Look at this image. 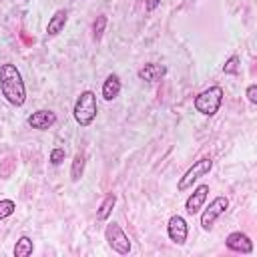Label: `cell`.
<instances>
[{
	"label": "cell",
	"mask_w": 257,
	"mask_h": 257,
	"mask_svg": "<svg viewBox=\"0 0 257 257\" xmlns=\"http://www.w3.org/2000/svg\"><path fill=\"white\" fill-rule=\"evenodd\" d=\"M0 92L12 106H22L26 102V86L22 74L12 62L0 64Z\"/></svg>",
	"instance_id": "obj_1"
},
{
	"label": "cell",
	"mask_w": 257,
	"mask_h": 257,
	"mask_svg": "<svg viewBox=\"0 0 257 257\" xmlns=\"http://www.w3.org/2000/svg\"><path fill=\"white\" fill-rule=\"evenodd\" d=\"M98 114V104H96V94L92 90H84L80 92V96L76 98L74 102V108H72V116L76 120V124H80L82 128L90 126L94 122Z\"/></svg>",
	"instance_id": "obj_2"
},
{
	"label": "cell",
	"mask_w": 257,
	"mask_h": 257,
	"mask_svg": "<svg viewBox=\"0 0 257 257\" xmlns=\"http://www.w3.org/2000/svg\"><path fill=\"white\" fill-rule=\"evenodd\" d=\"M195 110L201 112L203 116H215L223 104V88L221 86H209L203 92H199L193 100Z\"/></svg>",
	"instance_id": "obj_3"
},
{
	"label": "cell",
	"mask_w": 257,
	"mask_h": 257,
	"mask_svg": "<svg viewBox=\"0 0 257 257\" xmlns=\"http://www.w3.org/2000/svg\"><path fill=\"white\" fill-rule=\"evenodd\" d=\"M211 169H213V159H211V157H203V159L195 161V163L187 169V173L179 179L177 189H179V191H185V189L193 187V183H197L201 177L209 175V173H211Z\"/></svg>",
	"instance_id": "obj_4"
},
{
	"label": "cell",
	"mask_w": 257,
	"mask_h": 257,
	"mask_svg": "<svg viewBox=\"0 0 257 257\" xmlns=\"http://www.w3.org/2000/svg\"><path fill=\"white\" fill-rule=\"evenodd\" d=\"M104 239L108 243V247L118 253V255H128L131 253V239L128 235L122 231V227L118 223H108L106 229H104Z\"/></svg>",
	"instance_id": "obj_5"
},
{
	"label": "cell",
	"mask_w": 257,
	"mask_h": 257,
	"mask_svg": "<svg viewBox=\"0 0 257 257\" xmlns=\"http://www.w3.org/2000/svg\"><path fill=\"white\" fill-rule=\"evenodd\" d=\"M227 209H229V199H227L225 195L215 197V199L209 203V207L201 213V227H203L205 231H211L213 225H215V221H217Z\"/></svg>",
	"instance_id": "obj_6"
},
{
	"label": "cell",
	"mask_w": 257,
	"mask_h": 257,
	"mask_svg": "<svg viewBox=\"0 0 257 257\" xmlns=\"http://www.w3.org/2000/svg\"><path fill=\"white\" fill-rule=\"evenodd\" d=\"M167 235L175 245H185V241L189 237V225H187L185 217L173 215L167 223Z\"/></svg>",
	"instance_id": "obj_7"
},
{
	"label": "cell",
	"mask_w": 257,
	"mask_h": 257,
	"mask_svg": "<svg viewBox=\"0 0 257 257\" xmlns=\"http://www.w3.org/2000/svg\"><path fill=\"white\" fill-rule=\"evenodd\" d=\"M225 245L233 253H241V255H251L253 253V241H251V237L245 235V233H241V231L229 233L227 239H225Z\"/></svg>",
	"instance_id": "obj_8"
},
{
	"label": "cell",
	"mask_w": 257,
	"mask_h": 257,
	"mask_svg": "<svg viewBox=\"0 0 257 257\" xmlns=\"http://www.w3.org/2000/svg\"><path fill=\"white\" fill-rule=\"evenodd\" d=\"M207 197H209V185L201 183V185L195 187L193 193L187 197V201H185V211H187L189 215H197V213L203 209Z\"/></svg>",
	"instance_id": "obj_9"
},
{
	"label": "cell",
	"mask_w": 257,
	"mask_h": 257,
	"mask_svg": "<svg viewBox=\"0 0 257 257\" xmlns=\"http://www.w3.org/2000/svg\"><path fill=\"white\" fill-rule=\"evenodd\" d=\"M26 124H28L30 128H36V131H48L50 126L56 124V112L46 110V108L36 110V112H32V114H28Z\"/></svg>",
	"instance_id": "obj_10"
},
{
	"label": "cell",
	"mask_w": 257,
	"mask_h": 257,
	"mask_svg": "<svg viewBox=\"0 0 257 257\" xmlns=\"http://www.w3.org/2000/svg\"><path fill=\"white\" fill-rule=\"evenodd\" d=\"M120 88H122V82H120V76L118 74H108L106 76V80L102 82V98L106 100V102H110V100H114L118 94H120Z\"/></svg>",
	"instance_id": "obj_11"
},
{
	"label": "cell",
	"mask_w": 257,
	"mask_h": 257,
	"mask_svg": "<svg viewBox=\"0 0 257 257\" xmlns=\"http://www.w3.org/2000/svg\"><path fill=\"white\" fill-rule=\"evenodd\" d=\"M66 20H68V12H66L64 8H58V10L50 16V20H48V24H46V34H48V36L60 34V32L64 30V26H66Z\"/></svg>",
	"instance_id": "obj_12"
},
{
	"label": "cell",
	"mask_w": 257,
	"mask_h": 257,
	"mask_svg": "<svg viewBox=\"0 0 257 257\" xmlns=\"http://www.w3.org/2000/svg\"><path fill=\"white\" fill-rule=\"evenodd\" d=\"M165 74H167V68L163 64H155V62H149L143 68H139V78L141 80H147V82H157Z\"/></svg>",
	"instance_id": "obj_13"
},
{
	"label": "cell",
	"mask_w": 257,
	"mask_h": 257,
	"mask_svg": "<svg viewBox=\"0 0 257 257\" xmlns=\"http://www.w3.org/2000/svg\"><path fill=\"white\" fill-rule=\"evenodd\" d=\"M114 205H116V195H114V193H108V195L104 197V201L100 203L98 211H96V219H98V221H106V219L112 215Z\"/></svg>",
	"instance_id": "obj_14"
},
{
	"label": "cell",
	"mask_w": 257,
	"mask_h": 257,
	"mask_svg": "<svg viewBox=\"0 0 257 257\" xmlns=\"http://www.w3.org/2000/svg\"><path fill=\"white\" fill-rule=\"evenodd\" d=\"M32 251H34V243H32V239L26 237V235H22V237L16 241L12 253H14V257H28V255H32Z\"/></svg>",
	"instance_id": "obj_15"
},
{
	"label": "cell",
	"mask_w": 257,
	"mask_h": 257,
	"mask_svg": "<svg viewBox=\"0 0 257 257\" xmlns=\"http://www.w3.org/2000/svg\"><path fill=\"white\" fill-rule=\"evenodd\" d=\"M84 155L82 153H76L74 155V159H72V165H70V179L76 183V181H80V177H82V173H84Z\"/></svg>",
	"instance_id": "obj_16"
},
{
	"label": "cell",
	"mask_w": 257,
	"mask_h": 257,
	"mask_svg": "<svg viewBox=\"0 0 257 257\" xmlns=\"http://www.w3.org/2000/svg\"><path fill=\"white\" fill-rule=\"evenodd\" d=\"M106 22H108V18H106L104 14L96 16V20H94V24H92V38H94V40H100V38H102L104 28H106Z\"/></svg>",
	"instance_id": "obj_17"
},
{
	"label": "cell",
	"mask_w": 257,
	"mask_h": 257,
	"mask_svg": "<svg viewBox=\"0 0 257 257\" xmlns=\"http://www.w3.org/2000/svg\"><path fill=\"white\" fill-rule=\"evenodd\" d=\"M16 211V203L12 199H0V221L10 217Z\"/></svg>",
	"instance_id": "obj_18"
},
{
	"label": "cell",
	"mask_w": 257,
	"mask_h": 257,
	"mask_svg": "<svg viewBox=\"0 0 257 257\" xmlns=\"http://www.w3.org/2000/svg\"><path fill=\"white\" fill-rule=\"evenodd\" d=\"M239 62H241V58H239L237 54L229 56L227 62L223 64V72H225V74H237V72H239Z\"/></svg>",
	"instance_id": "obj_19"
},
{
	"label": "cell",
	"mask_w": 257,
	"mask_h": 257,
	"mask_svg": "<svg viewBox=\"0 0 257 257\" xmlns=\"http://www.w3.org/2000/svg\"><path fill=\"white\" fill-rule=\"evenodd\" d=\"M64 157H66V151H64L62 147H54V149L50 151V155H48V161H50V165L58 167V165L64 161Z\"/></svg>",
	"instance_id": "obj_20"
},
{
	"label": "cell",
	"mask_w": 257,
	"mask_h": 257,
	"mask_svg": "<svg viewBox=\"0 0 257 257\" xmlns=\"http://www.w3.org/2000/svg\"><path fill=\"white\" fill-rule=\"evenodd\" d=\"M247 100L251 104H257V84H249L247 86Z\"/></svg>",
	"instance_id": "obj_21"
},
{
	"label": "cell",
	"mask_w": 257,
	"mask_h": 257,
	"mask_svg": "<svg viewBox=\"0 0 257 257\" xmlns=\"http://www.w3.org/2000/svg\"><path fill=\"white\" fill-rule=\"evenodd\" d=\"M159 4H161V0H145V8H147L149 12H153Z\"/></svg>",
	"instance_id": "obj_22"
}]
</instances>
